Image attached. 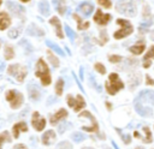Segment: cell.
Here are the masks:
<instances>
[{
  "label": "cell",
  "mask_w": 154,
  "mask_h": 149,
  "mask_svg": "<svg viewBox=\"0 0 154 149\" xmlns=\"http://www.w3.org/2000/svg\"><path fill=\"white\" fill-rule=\"evenodd\" d=\"M117 11L122 14L129 16V17H134L136 14V5L134 1L131 0H126V1H122L119 4H117Z\"/></svg>",
  "instance_id": "277c9868"
},
{
  "label": "cell",
  "mask_w": 154,
  "mask_h": 149,
  "mask_svg": "<svg viewBox=\"0 0 154 149\" xmlns=\"http://www.w3.org/2000/svg\"><path fill=\"white\" fill-rule=\"evenodd\" d=\"M20 1H23V2H29L30 0H20Z\"/></svg>",
  "instance_id": "816d5d0a"
},
{
  "label": "cell",
  "mask_w": 154,
  "mask_h": 149,
  "mask_svg": "<svg viewBox=\"0 0 154 149\" xmlns=\"http://www.w3.org/2000/svg\"><path fill=\"white\" fill-rule=\"evenodd\" d=\"M83 149H93V148H83Z\"/></svg>",
  "instance_id": "db71d44e"
},
{
  "label": "cell",
  "mask_w": 154,
  "mask_h": 149,
  "mask_svg": "<svg viewBox=\"0 0 154 149\" xmlns=\"http://www.w3.org/2000/svg\"><path fill=\"white\" fill-rule=\"evenodd\" d=\"M54 141H55V133H54V131L49 130V131H47V132L43 133V136H42V143L45 145H49Z\"/></svg>",
  "instance_id": "2e32d148"
},
{
  "label": "cell",
  "mask_w": 154,
  "mask_h": 149,
  "mask_svg": "<svg viewBox=\"0 0 154 149\" xmlns=\"http://www.w3.org/2000/svg\"><path fill=\"white\" fill-rule=\"evenodd\" d=\"M97 2H99L101 6L106 7V8H109V7H111V1H109V0H97Z\"/></svg>",
  "instance_id": "60d3db41"
},
{
  "label": "cell",
  "mask_w": 154,
  "mask_h": 149,
  "mask_svg": "<svg viewBox=\"0 0 154 149\" xmlns=\"http://www.w3.org/2000/svg\"><path fill=\"white\" fill-rule=\"evenodd\" d=\"M11 23L10 17L6 12H0V30H5Z\"/></svg>",
  "instance_id": "ac0fdd59"
},
{
  "label": "cell",
  "mask_w": 154,
  "mask_h": 149,
  "mask_svg": "<svg viewBox=\"0 0 154 149\" xmlns=\"http://www.w3.org/2000/svg\"><path fill=\"white\" fill-rule=\"evenodd\" d=\"M48 60L52 62V65L54 66V67H57L58 65H59V61H58V58H55L53 54H51V53H48Z\"/></svg>",
  "instance_id": "8d00e7d4"
},
{
  "label": "cell",
  "mask_w": 154,
  "mask_h": 149,
  "mask_svg": "<svg viewBox=\"0 0 154 149\" xmlns=\"http://www.w3.org/2000/svg\"><path fill=\"white\" fill-rule=\"evenodd\" d=\"M117 23L120 25V29L114 32V38H123L125 36H129L132 32L134 28L130 24V22H128L125 19H118Z\"/></svg>",
  "instance_id": "5b68a950"
},
{
  "label": "cell",
  "mask_w": 154,
  "mask_h": 149,
  "mask_svg": "<svg viewBox=\"0 0 154 149\" xmlns=\"http://www.w3.org/2000/svg\"><path fill=\"white\" fill-rule=\"evenodd\" d=\"M49 23H51L52 25H54V28H55V32H57L58 37L63 38L64 36H63V31H61V24H60V20H59L57 17H53V18H51Z\"/></svg>",
  "instance_id": "d6986e66"
},
{
  "label": "cell",
  "mask_w": 154,
  "mask_h": 149,
  "mask_svg": "<svg viewBox=\"0 0 154 149\" xmlns=\"http://www.w3.org/2000/svg\"><path fill=\"white\" fill-rule=\"evenodd\" d=\"M147 83H148V84H152V85H154V81H153V79H152L149 76H147Z\"/></svg>",
  "instance_id": "f6af8a7d"
},
{
  "label": "cell",
  "mask_w": 154,
  "mask_h": 149,
  "mask_svg": "<svg viewBox=\"0 0 154 149\" xmlns=\"http://www.w3.org/2000/svg\"><path fill=\"white\" fill-rule=\"evenodd\" d=\"M5 142H11V137L7 131H4L0 133V149H2V144Z\"/></svg>",
  "instance_id": "4316f807"
},
{
  "label": "cell",
  "mask_w": 154,
  "mask_h": 149,
  "mask_svg": "<svg viewBox=\"0 0 154 149\" xmlns=\"http://www.w3.org/2000/svg\"><path fill=\"white\" fill-rule=\"evenodd\" d=\"M153 105H154V91L153 90H142L134 102L135 109L141 117H150L153 112L150 106Z\"/></svg>",
  "instance_id": "6da1fadb"
},
{
  "label": "cell",
  "mask_w": 154,
  "mask_h": 149,
  "mask_svg": "<svg viewBox=\"0 0 154 149\" xmlns=\"http://www.w3.org/2000/svg\"><path fill=\"white\" fill-rule=\"evenodd\" d=\"M120 60H122V58L119 55H111L109 56V61H112V62H118Z\"/></svg>",
  "instance_id": "7bdbcfd3"
},
{
  "label": "cell",
  "mask_w": 154,
  "mask_h": 149,
  "mask_svg": "<svg viewBox=\"0 0 154 149\" xmlns=\"http://www.w3.org/2000/svg\"><path fill=\"white\" fill-rule=\"evenodd\" d=\"M2 124H4V121H2V119H1V118H0V127H1V126H2Z\"/></svg>",
  "instance_id": "f907efd6"
},
{
  "label": "cell",
  "mask_w": 154,
  "mask_h": 149,
  "mask_svg": "<svg viewBox=\"0 0 154 149\" xmlns=\"http://www.w3.org/2000/svg\"><path fill=\"white\" fill-rule=\"evenodd\" d=\"M150 25H152V22H150V20L141 23V24H140V26H138V30H140V32H142V34H143V32H146Z\"/></svg>",
  "instance_id": "4dcf8cb0"
},
{
  "label": "cell",
  "mask_w": 154,
  "mask_h": 149,
  "mask_svg": "<svg viewBox=\"0 0 154 149\" xmlns=\"http://www.w3.org/2000/svg\"><path fill=\"white\" fill-rule=\"evenodd\" d=\"M46 44H47V46H48V47H49L51 49H53V50H54L55 53H58L59 55H63V56L65 55V54H64V52H63V49H61V48H60V47H59L58 44H55L54 42H52V41L47 40V41H46Z\"/></svg>",
  "instance_id": "d4e9b609"
},
{
  "label": "cell",
  "mask_w": 154,
  "mask_h": 149,
  "mask_svg": "<svg viewBox=\"0 0 154 149\" xmlns=\"http://www.w3.org/2000/svg\"><path fill=\"white\" fill-rule=\"evenodd\" d=\"M77 11L78 12H81L83 16H85V17H88V16H90L91 14V12L94 11V5L91 4V2H82V4H79L78 5V7H77Z\"/></svg>",
  "instance_id": "7c38bea8"
},
{
  "label": "cell",
  "mask_w": 154,
  "mask_h": 149,
  "mask_svg": "<svg viewBox=\"0 0 154 149\" xmlns=\"http://www.w3.org/2000/svg\"><path fill=\"white\" fill-rule=\"evenodd\" d=\"M38 10H40L41 14H42V16H45V17H47V16L51 13L49 5H48V2H47L46 0H42V1L38 4Z\"/></svg>",
  "instance_id": "603a6c76"
},
{
  "label": "cell",
  "mask_w": 154,
  "mask_h": 149,
  "mask_svg": "<svg viewBox=\"0 0 154 149\" xmlns=\"http://www.w3.org/2000/svg\"><path fill=\"white\" fill-rule=\"evenodd\" d=\"M5 58L8 59V60L13 58V49L11 47H6L5 48Z\"/></svg>",
  "instance_id": "d590c367"
},
{
  "label": "cell",
  "mask_w": 154,
  "mask_h": 149,
  "mask_svg": "<svg viewBox=\"0 0 154 149\" xmlns=\"http://www.w3.org/2000/svg\"><path fill=\"white\" fill-rule=\"evenodd\" d=\"M31 123H32V126L35 130L37 131H41L43 130L45 125H46V120L37 113V112H34L32 113V119H31Z\"/></svg>",
  "instance_id": "8fae6325"
},
{
  "label": "cell",
  "mask_w": 154,
  "mask_h": 149,
  "mask_svg": "<svg viewBox=\"0 0 154 149\" xmlns=\"http://www.w3.org/2000/svg\"><path fill=\"white\" fill-rule=\"evenodd\" d=\"M13 149H26V147L23 145V144H17V145L13 147Z\"/></svg>",
  "instance_id": "ee69618b"
},
{
  "label": "cell",
  "mask_w": 154,
  "mask_h": 149,
  "mask_svg": "<svg viewBox=\"0 0 154 149\" xmlns=\"http://www.w3.org/2000/svg\"><path fill=\"white\" fill-rule=\"evenodd\" d=\"M66 101H67L69 106H70L71 108H73L76 112L79 111L81 108H83V107L85 106V102H84V100H83V97H82L81 95H77V96L69 95L67 99H66Z\"/></svg>",
  "instance_id": "9c48e42d"
},
{
  "label": "cell",
  "mask_w": 154,
  "mask_h": 149,
  "mask_svg": "<svg viewBox=\"0 0 154 149\" xmlns=\"http://www.w3.org/2000/svg\"><path fill=\"white\" fill-rule=\"evenodd\" d=\"M140 81H141V77L138 76V74H134V77L132 78H130V82L132 83V85H131V89H134L138 83H140Z\"/></svg>",
  "instance_id": "e575fe53"
},
{
  "label": "cell",
  "mask_w": 154,
  "mask_h": 149,
  "mask_svg": "<svg viewBox=\"0 0 154 149\" xmlns=\"http://www.w3.org/2000/svg\"><path fill=\"white\" fill-rule=\"evenodd\" d=\"M79 78L83 79V68H82V67H81V70H79Z\"/></svg>",
  "instance_id": "7dc6e473"
},
{
  "label": "cell",
  "mask_w": 154,
  "mask_h": 149,
  "mask_svg": "<svg viewBox=\"0 0 154 149\" xmlns=\"http://www.w3.org/2000/svg\"><path fill=\"white\" fill-rule=\"evenodd\" d=\"M26 34L30 36H43V31L41 29H38L36 25L31 24L28 29H26Z\"/></svg>",
  "instance_id": "7402d4cb"
},
{
  "label": "cell",
  "mask_w": 154,
  "mask_h": 149,
  "mask_svg": "<svg viewBox=\"0 0 154 149\" xmlns=\"http://www.w3.org/2000/svg\"><path fill=\"white\" fill-rule=\"evenodd\" d=\"M118 132H119V135L122 136V138H123V141H124V143H126V144H129L130 143V136L129 135H125V133H123L120 130H118Z\"/></svg>",
  "instance_id": "ab89813d"
},
{
  "label": "cell",
  "mask_w": 154,
  "mask_h": 149,
  "mask_svg": "<svg viewBox=\"0 0 154 149\" xmlns=\"http://www.w3.org/2000/svg\"><path fill=\"white\" fill-rule=\"evenodd\" d=\"M67 115V112L64 109V108H61L60 111H58L55 114H53L52 117H51V124H53V125H55L60 119H63V118H65Z\"/></svg>",
  "instance_id": "e0dca14e"
},
{
  "label": "cell",
  "mask_w": 154,
  "mask_h": 149,
  "mask_svg": "<svg viewBox=\"0 0 154 149\" xmlns=\"http://www.w3.org/2000/svg\"><path fill=\"white\" fill-rule=\"evenodd\" d=\"M8 74L12 76L13 78H16L17 81L22 82L25 78V76H26V68L23 67L22 65L13 64V65L8 66Z\"/></svg>",
  "instance_id": "52a82bcc"
},
{
  "label": "cell",
  "mask_w": 154,
  "mask_h": 149,
  "mask_svg": "<svg viewBox=\"0 0 154 149\" xmlns=\"http://www.w3.org/2000/svg\"><path fill=\"white\" fill-rule=\"evenodd\" d=\"M154 58V46H152L149 48V50L147 52V54L144 55V59H143V66L144 67H149L150 66V60Z\"/></svg>",
  "instance_id": "44dd1931"
},
{
  "label": "cell",
  "mask_w": 154,
  "mask_h": 149,
  "mask_svg": "<svg viewBox=\"0 0 154 149\" xmlns=\"http://www.w3.org/2000/svg\"><path fill=\"white\" fill-rule=\"evenodd\" d=\"M150 38H152V40H154V30L150 32Z\"/></svg>",
  "instance_id": "c3c4849f"
},
{
  "label": "cell",
  "mask_w": 154,
  "mask_h": 149,
  "mask_svg": "<svg viewBox=\"0 0 154 149\" xmlns=\"http://www.w3.org/2000/svg\"><path fill=\"white\" fill-rule=\"evenodd\" d=\"M6 6H7V8L13 13V14H16V16H19V14H23L24 13V7L23 6H20L19 4H17V2H13V1H7L6 2Z\"/></svg>",
  "instance_id": "9a60e30c"
},
{
  "label": "cell",
  "mask_w": 154,
  "mask_h": 149,
  "mask_svg": "<svg viewBox=\"0 0 154 149\" xmlns=\"http://www.w3.org/2000/svg\"><path fill=\"white\" fill-rule=\"evenodd\" d=\"M144 43L143 42H140V43H136V44H134V46H131L130 47V52L131 53H134V54H141L143 50H144Z\"/></svg>",
  "instance_id": "cb8c5ba5"
},
{
  "label": "cell",
  "mask_w": 154,
  "mask_h": 149,
  "mask_svg": "<svg viewBox=\"0 0 154 149\" xmlns=\"http://www.w3.org/2000/svg\"><path fill=\"white\" fill-rule=\"evenodd\" d=\"M94 20L100 25H106L111 20V14H105L101 12V10H97L94 16Z\"/></svg>",
  "instance_id": "4fadbf2b"
},
{
  "label": "cell",
  "mask_w": 154,
  "mask_h": 149,
  "mask_svg": "<svg viewBox=\"0 0 154 149\" xmlns=\"http://www.w3.org/2000/svg\"><path fill=\"white\" fill-rule=\"evenodd\" d=\"M63 85H64V81H63V78H59L55 84V93L58 96L63 94Z\"/></svg>",
  "instance_id": "83f0119b"
},
{
  "label": "cell",
  "mask_w": 154,
  "mask_h": 149,
  "mask_svg": "<svg viewBox=\"0 0 154 149\" xmlns=\"http://www.w3.org/2000/svg\"><path fill=\"white\" fill-rule=\"evenodd\" d=\"M28 130V126H26V124L25 123H18V124H16L14 126H13V136L17 138L18 136H19V132H25Z\"/></svg>",
  "instance_id": "ffe728a7"
},
{
  "label": "cell",
  "mask_w": 154,
  "mask_h": 149,
  "mask_svg": "<svg viewBox=\"0 0 154 149\" xmlns=\"http://www.w3.org/2000/svg\"><path fill=\"white\" fill-rule=\"evenodd\" d=\"M28 93H29V97L32 100V101H37L41 99V90L38 88V85L34 82V81H30L28 83Z\"/></svg>",
  "instance_id": "30bf717a"
},
{
  "label": "cell",
  "mask_w": 154,
  "mask_h": 149,
  "mask_svg": "<svg viewBox=\"0 0 154 149\" xmlns=\"http://www.w3.org/2000/svg\"><path fill=\"white\" fill-rule=\"evenodd\" d=\"M124 87L123 82L119 79L118 74L117 73H111L109 77H108V81L106 83V89L108 91V94L111 95H114L118 90H120L122 88Z\"/></svg>",
  "instance_id": "3957f363"
},
{
  "label": "cell",
  "mask_w": 154,
  "mask_h": 149,
  "mask_svg": "<svg viewBox=\"0 0 154 149\" xmlns=\"http://www.w3.org/2000/svg\"><path fill=\"white\" fill-rule=\"evenodd\" d=\"M112 144H113V147H114V148H116V149H119V148H118V147H117V144H116V143H114V142H112Z\"/></svg>",
  "instance_id": "681fc988"
},
{
  "label": "cell",
  "mask_w": 154,
  "mask_h": 149,
  "mask_svg": "<svg viewBox=\"0 0 154 149\" xmlns=\"http://www.w3.org/2000/svg\"><path fill=\"white\" fill-rule=\"evenodd\" d=\"M136 149H144V148H142V147H137Z\"/></svg>",
  "instance_id": "f5cc1de1"
},
{
  "label": "cell",
  "mask_w": 154,
  "mask_h": 149,
  "mask_svg": "<svg viewBox=\"0 0 154 149\" xmlns=\"http://www.w3.org/2000/svg\"><path fill=\"white\" fill-rule=\"evenodd\" d=\"M36 76L41 79L43 85H48L51 83V76H49V70L46 62L42 59H38L36 64Z\"/></svg>",
  "instance_id": "7a4b0ae2"
},
{
  "label": "cell",
  "mask_w": 154,
  "mask_h": 149,
  "mask_svg": "<svg viewBox=\"0 0 154 149\" xmlns=\"http://www.w3.org/2000/svg\"><path fill=\"white\" fill-rule=\"evenodd\" d=\"M78 118H79V119H88V120H89V124H90V125L82 126L83 130H85V131H88V132H95V131H97V123H96V119L91 115V113H89V112H83V113H81V114L78 115Z\"/></svg>",
  "instance_id": "ba28073f"
},
{
  "label": "cell",
  "mask_w": 154,
  "mask_h": 149,
  "mask_svg": "<svg viewBox=\"0 0 154 149\" xmlns=\"http://www.w3.org/2000/svg\"><path fill=\"white\" fill-rule=\"evenodd\" d=\"M105 149H108V148H105Z\"/></svg>",
  "instance_id": "11a10c76"
},
{
  "label": "cell",
  "mask_w": 154,
  "mask_h": 149,
  "mask_svg": "<svg viewBox=\"0 0 154 149\" xmlns=\"http://www.w3.org/2000/svg\"><path fill=\"white\" fill-rule=\"evenodd\" d=\"M70 126H71L70 124H67L66 121H63V123H60V125L58 126V132H59V133H64L65 130H66L67 127H70Z\"/></svg>",
  "instance_id": "836d02e7"
},
{
  "label": "cell",
  "mask_w": 154,
  "mask_h": 149,
  "mask_svg": "<svg viewBox=\"0 0 154 149\" xmlns=\"http://www.w3.org/2000/svg\"><path fill=\"white\" fill-rule=\"evenodd\" d=\"M73 17H75V19H76V22H77V24H78V29L84 30V29H87V28L89 26V23H88V22H83V20L81 19V17H79V16L75 14Z\"/></svg>",
  "instance_id": "484cf974"
},
{
  "label": "cell",
  "mask_w": 154,
  "mask_h": 149,
  "mask_svg": "<svg viewBox=\"0 0 154 149\" xmlns=\"http://www.w3.org/2000/svg\"><path fill=\"white\" fill-rule=\"evenodd\" d=\"M19 32H20V29L19 28H14V29H11L8 31V36L11 38H16L17 36H19Z\"/></svg>",
  "instance_id": "1f68e13d"
},
{
  "label": "cell",
  "mask_w": 154,
  "mask_h": 149,
  "mask_svg": "<svg viewBox=\"0 0 154 149\" xmlns=\"http://www.w3.org/2000/svg\"><path fill=\"white\" fill-rule=\"evenodd\" d=\"M4 68H5V62L2 60H0V72L4 71Z\"/></svg>",
  "instance_id": "bcb514c9"
},
{
  "label": "cell",
  "mask_w": 154,
  "mask_h": 149,
  "mask_svg": "<svg viewBox=\"0 0 154 149\" xmlns=\"http://www.w3.org/2000/svg\"><path fill=\"white\" fill-rule=\"evenodd\" d=\"M89 81H90V83H91V85L97 90V91H101V87L96 83V81H95V78H94V76L91 74V73H89Z\"/></svg>",
  "instance_id": "d6a6232c"
},
{
  "label": "cell",
  "mask_w": 154,
  "mask_h": 149,
  "mask_svg": "<svg viewBox=\"0 0 154 149\" xmlns=\"http://www.w3.org/2000/svg\"><path fill=\"white\" fill-rule=\"evenodd\" d=\"M0 4H1V0H0Z\"/></svg>",
  "instance_id": "9f6ffc18"
},
{
  "label": "cell",
  "mask_w": 154,
  "mask_h": 149,
  "mask_svg": "<svg viewBox=\"0 0 154 149\" xmlns=\"http://www.w3.org/2000/svg\"><path fill=\"white\" fill-rule=\"evenodd\" d=\"M142 131H143V133H138L137 131H135V133H134L135 137L142 139L144 143H150V142H152V133H150L149 127L143 126V127H142Z\"/></svg>",
  "instance_id": "5bb4252c"
},
{
  "label": "cell",
  "mask_w": 154,
  "mask_h": 149,
  "mask_svg": "<svg viewBox=\"0 0 154 149\" xmlns=\"http://www.w3.org/2000/svg\"><path fill=\"white\" fill-rule=\"evenodd\" d=\"M6 99H7V101L10 102V105L13 109L19 108L23 103V95L20 93L16 91V90H8L7 94H6Z\"/></svg>",
  "instance_id": "8992f818"
},
{
  "label": "cell",
  "mask_w": 154,
  "mask_h": 149,
  "mask_svg": "<svg viewBox=\"0 0 154 149\" xmlns=\"http://www.w3.org/2000/svg\"><path fill=\"white\" fill-rule=\"evenodd\" d=\"M65 31H66V35L69 36V38L71 40V42H73V41H75V37H76V34H75V31H73L67 24L65 25Z\"/></svg>",
  "instance_id": "f546056e"
},
{
  "label": "cell",
  "mask_w": 154,
  "mask_h": 149,
  "mask_svg": "<svg viewBox=\"0 0 154 149\" xmlns=\"http://www.w3.org/2000/svg\"><path fill=\"white\" fill-rule=\"evenodd\" d=\"M19 44H25V46H23V47L25 48V50H26V52H31V50H32V47H31V44H30V43H29L26 40H22Z\"/></svg>",
  "instance_id": "74e56055"
},
{
  "label": "cell",
  "mask_w": 154,
  "mask_h": 149,
  "mask_svg": "<svg viewBox=\"0 0 154 149\" xmlns=\"http://www.w3.org/2000/svg\"><path fill=\"white\" fill-rule=\"evenodd\" d=\"M95 68H96V71H97V72H100L101 74H103V73L106 72V68H105V66H103L102 64H100V62L95 64Z\"/></svg>",
  "instance_id": "f35d334b"
},
{
  "label": "cell",
  "mask_w": 154,
  "mask_h": 149,
  "mask_svg": "<svg viewBox=\"0 0 154 149\" xmlns=\"http://www.w3.org/2000/svg\"><path fill=\"white\" fill-rule=\"evenodd\" d=\"M72 139L75 141V142H82V141H84L85 139V135H83L82 132H75V133H72Z\"/></svg>",
  "instance_id": "f1b7e54d"
},
{
  "label": "cell",
  "mask_w": 154,
  "mask_h": 149,
  "mask_svg": "<svg viewBox=\"0 0 154 149\" xmlns=\"http://www.w3.org/2000/svg\"><path fill=\"white\" fill-rule=\"evenodd\" d=\"M57 149H71V144L67 143V142H63V143H60V144L58 145Z\"/></svg>",
  "instance_id": "b9f144b4"
}]
</instances>
